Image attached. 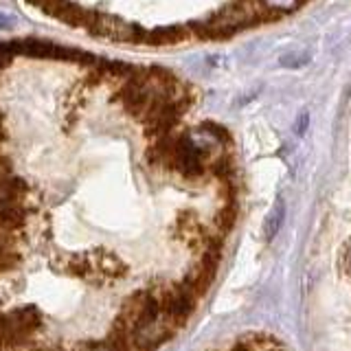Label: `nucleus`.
<instances>
[{
    "mask_svg": "<svg viewBox=\"0 0 351 351\" xmlns=\"http://www.w3.org/2000/svg\"><path fill=\"white\" fill-rule=\"evenodd\" d=\"M257 16H259L257 3H239V5L224 9L222 14H217L215 18L204 22V25H200V27H197V31H200L204 38L233 36V33L248 27Z\"/></svg>",
    "mask_w": 351,
    "mask_h": 351,
    "instance_id": "f257e3e1",
    "label": "nucleus"
},
{
    "mask_svg": "<svg viewBox=\"0 0 351 351\" xmlns=\"http://www.w3.org/2000/svg\"><path fill=\"white\" fill-rule=\"evenodd\" d=\"M154 294L158 296V301L162 305V316L169 323H173L176 327L186 323V318H189L193 310L195 294H191L184 285H180V288H160Z\"/></svg>",
    "mask_w": 351,
    "mask_h": 351,
    "instance_id": "f03ea898",
    "label": "nucleus"
},
{
    "mask_svg": "<svg viewBox=\"0 0 351 351\" xmlns=\"http://www.w3.org/2000/svg\"><path fill=\"white\" fill-rule=\"evenodd\" d=\"M14 55H27V58H51V60H88L82 51L64 49L60 44L47 40H11Z\"/></svg>",
    "mask_w": 351,
    "mask_h": 351,
    "instance_id": "7ed1b4c3",
    "label": "nucleus"
},
{
    "mask_svg": "<svg viewBox=\"0 0 351 351\" xmlns=\"http://www.w3.org/2000/svg\"><path fill=\"white\" fill-rule=\"evenodd\" d=\"M90 29L97 33L99 38H110L117 42H138L136 36H141V31L130 25L125 20H119L114 16H97L90 20Z\"/></svg>",
    "mask_w": 351,
    "mask_h": 351,
    "instance_id": "20e7f679",
    "label": "nucleus"
},
{
    "mask_svg": "<svg viewBox=\"0 0 351 351\" xmlns=\"http://www.w3.org/2000/svg\"><path fill=\"white\" fill-rule=\"evenodd\" d=\"M283 219H285V202H283V197H277L266 219H263V239H266L268 244L279 235V230L283 228Z\"/></svg>",
    "mask_w": 351,
    "mask_h": 351,
    "instance_id": "39448f33",
    "label": "nucleus"
},
{
    "mask_svg": "<svg viewBox=\"0 0 351 351\" xmlns=\"http://www.w3.org/2000/svg\"><path fill=\"white\" fill-rule=\"evenodd\" d=\"M259 11H266L270 16H279V14H290L296 7L301 5V0H255Z\"/></svg>",
    "mask_w": 351,
    "mask_h": 351,
    "instance_id": "423d86ee",
    "label": "nucleus"
},
{
    "mask_svg": "<svg viewBox=\"0 0 351 351\" xmlns=\"http://www.w3.org/2000/svg\"><path fill=\"white\" fill-rule=\"evenodd\" d=\"M182 40V29L180 27H167V29H156L152 31L149 36H145V42L152 44H171Z\"/></svg>",
    "mask_w": 351,
    "mask_h": 351,
    "instance_id": "0eeeda50",
    "label": "nucleus"
},
{
    "mask_svg": "<svg viewBox=\"0 0 351 351\" xmlns=\"http://www.w3.org/2000/svg\"><path fill=\"white\" fill-rule=\"evenodd\" d=\"M310 53H299V51H292V53H285L281 55V66L283 69H301V66L310 64Z\"/></svg>",
    "mask_w": 351,
    "mask_h": 351,
    "instance_id": "6e6552de",
    "label": "nucleus"
},
{
    "mask_svg": "<svg viewBox=\"0 0 351 351\" xmlns=\"http://www.w3.org/2000/svg\"><path fill=\"white\" fill-rule=\"evenodd\" d=\"M307 125H310V112H307V110H303V112L299 114V119H296L294 134L296 136H303L305 132H307Z\"/></svg>",
    "mask_w": 351,
    "mask_h": 351,
    "instance_id": "1a4fd4ad",
    "label": "nucleus"
},
{
    "mask_svg": "<svg viewBox=\"0 0 351 351\" xmlns=\"http://www.w3.org/2000/svg\"><path fill=\"white\" fill-rule=\"evenodd\" d=\"M16 27V18L9 14H0V31H11Z\"/></svg>",
    "mask_w": 351,
    "mask_h": 351,
    "instance_id": "9d476101",
    "label": "nucleus"
},
{
    "mask_svg": "<svg viewBox=\"0 0 351 351\" xmlns=\"http://www.w3.org/2000/svg\"><path fill=\"white\" fill-rule=\"evenodd\" d=\"M80 351H110V347L106 343H88Z\"/></svg>",
    "mask_w": 351,
    "mask_h": 351,
    "instance_id": "9b49d317",
    "label": "nucleus"
},
{
    "mask_svg": "<svg viewBox=\"0 0 351 351\" xmlns=\"http://www.w3.org/2000/svg\"><path fill=\"white\" fill-rule=\"evenodd\" d=\"M0 141H3V128H0Z\"/></svg>",
    "mask_w": 351,
    "mask_h": 351,
    "instance_id": "f8f14e48",
    "label": "nucleus"
}]
</instances>
